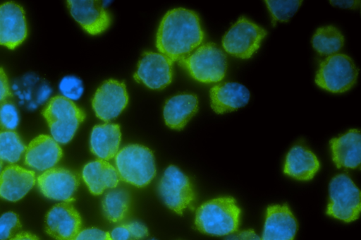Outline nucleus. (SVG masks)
Masks as SVG:
<instances>
[{
  "label": "nucleus",
  "mask_w": 361,
  "mask_h": 240,
  "mask_svg": "<svg viewBox=\"0 0 361 240\" xmlns=\"http://www.w3.org/2000/svg\"><path fill=\"white\" fill-rule=\"evenodd\" d=\"M82 176L89 191L94 195H100L108 188L116 187L119 182L116 169L104 160H97L86 164Z\"/></svg>",
  "instance_id": "obj_22"
},
{
  "label": "nucleus",
  "mask_w": 361,
  "mask_h": 240,
  "mask_svg": "<svg viewBox=\"0 0 361 240\" xmlns=\"http://www.w3.org/2000/svg\"><path fill=\"white\" fill-rule=\"evenodd\" d=\"M51 137L61 144L70 142L85 118L84 112L73 101L57 95L52 97L42 111Z\"/></svg>",
  "instance_id": "obj_4"
},
{
  "label": "nucleus",
  "mask_w": 361,
  "mask_h": 240,
  "mask_svg": "<svg viewBox=\"0 0 361 240\" xmlns=\"http://www.w3.org/2000/svg\"><path fill=\"white\" fill-rule=\"evenodd\" d=\"M20 121L15 104L8 99L0 101V130L14 131Z\"/></svg>",
  "instance_id": "obj_29"
},
{
  "label": "nucleus",
  "mask_w": 361,
  "mask_h": 240,
  "mask_svg": "<svg viewBox=\"0 0 361 240\" xmlns=\"http://www.w3.org/2000/svg\"><path fill=\"white\" fill-rule=\"evenodd\" d=\"M115 163L119 178L136 187L149 184L156 174L152 152L141 145L123 148L116 155Z\"/></svg>",
  "instance_id": "obj_3"
},
{
  "label": "nucleus",
  "mask_w": 361,
  "mask_h": 240,
  "mask_svg": "<svg viewBox=\"0 0 361 240\" xmlns=\"http://www.w3.org/2000/svg\"><path fill=\"white\" fill-rule=\"evenodd\" d=\"M332 158L338 168H359L361 160V136L357 129L330 140Z\"/></svg>",
  "instance_id": "obj_20"
},
{
  "label": "nucleus",
  "mask_w": 361,
  "mask_h": 240,
  "mask_svg": "<svg viewBox=\"0 0 361 240\" xmlns=\"http://www.w3.org/2000/svg\"><path fill=\"white\" fill-rule=\"evenodd\" d=\"M250 97L247 88L235 82L222 83L210 90L211 107L217 114L233 112L245 106Z\"/></svg>",
  "instance_id": "obj_19"
},
{
  "label": "nucleus",
  "mask_w": 361,
  "mask_h": 240,
  "mask_svg": "<svg viewBox=\"0 0 361 240\" xmlns=\"http://www.w3.org/2000/svg\"><path fill=\"white\" fill-rule=\"evenodd\" d=\"M158 191L166 205L178 215H182L195 200L189 178L174 165L169 166L164 171Z\"/></svg>",
  "instance_id": "obj_9"
},
{
  "label": "nucleus",
  "mask_w": 361,
  "mask_h": 240,
  "mask_svg": "<svg viewBox=\"0 0 361 240\" xmlns=\"http://www.w3.org/2000/svg\"><path fill=\"white\" fill-rule=\"evenodd\" d=\"M130 203V197L126 190L110 191L104 195L102 199V205L104 215L110 222H120L127 215Z\"/></svg>",
  "instance_id": "obj_25"
},
{
  "label": "nucleus",
  "mask_w": 361,
  "mask_h": 240,
  "mask_svg": "<svg viewBox=\"0 0 361 240\" xmlns=\"http://www.w3.org/2000/svg\"><path fill=\"white\" fill-rule=\"evenodd\" d=\"M178 62L192 78L204 83L221 81L227 69L224 52L212 42L199 47L192 54Z\"/></svg>",
  "instance_id": "obj_5"
},
{
  "label": "nucleus",
  "mask_w": 361,
  "mask_h": 240,
  "mask_svg": "<svg viewBox=\"0 0 361 240\" xmlns=\"http://www.w3.org/2000/svg\"><path fill=\"white\" fill-rule=\"evenodd\" d=\"M360 208V191L352 179L344 174L334 177L329 184L326 214L350 222L358 218Z\"/></svg>",
  "instance_id": "obj_7"
},
{
  "label": "nucleus",
  "mask_w": 361,
  "mask_h": 240,
  "mask_svg": "<svg viewBox=\"0 0 361 240\" xmlns=\"http://www.w3.org/2000/svg\"><path fill=\"white\" fill-rule=\"evenodd\" d=\"M198 109V100L193 94H179L165 102L163 115L165 124L171 128L181 130Z\"/></svg>",
  "instance_id": "obj_21"
},
{
  "label": "nucleus",
  "mask_w": 361,
  "mask_h": 240,
  "mask_svg": "<svg viewBox=\"0 0 361 240\" xmlns=\"http://www.w3.org/2000/svg\"><path fill=\"white\" fill-rule=\"evenodd\" d=\"M9 240H39L38 237L30 232H20L14 235Z\"/></svg>",
  "instance_id": "obj_38"
},
{
  "label": "nucleus",
  "mask_w": 361,
  "mask_h": 240,
  "mask_svg": "<svg viewBox=\"0 0 361 240\" xmlns=\"http://www.w3.org/2000/svg\"><path fill=\"white\" fill-rule=\"evenodd\" d=\"M37 183L39 189L47 198L70 203L73 200L79 179L75 173L68 169L53 167L38 176Z\"/></svg>",
  "instance_id": "obj_12"
},
{
  "label": "nucleus",
  "mask_w": 361,
  "mask_h": 240,
  "mask_svg": "<svg viewBox=\"0 0 361 240\" xmlns=\"http://www.w3.org/2000/svg\"><path fill=\"white\" fill-rule=\"evenodd\" d=\"M275 25L278 21L288 22L297 12L302 1L298 0H267L264 1Z\"/></svg>",
  "instance_id": "obj_28"
},
{
  "label": "nucleus",
  "mask_w": 361,
  "mask_h": 240,
  "mask_svg": "<svg viewBox=\"0 0 361 240\" xmlns=\"http://www.w3.org/2000/svg\"><path fill=\"white\" fill-rule=\"evenodd\" d=\"M132 240H140L148 236V229L143 224L139 222H131L126 224Z\"/></svg>",
  "instance_id": "obj_33"
},
{
  "label": "nucleus",
  "mask_w": 361,
  "mask_h": 240,
  "mask_svg": "<svg viewBox=\"0 0 361 240\" xmlns=\"http://www.w3.org/2000/svg\"><path fill=\"white\" fill-rule=\"evenodd\" d=\"M358 69L350 56L337 53L320 64L315 82L322 88L338 93L350 90L355 83Z\"/></svg>",
  "instance_id": "obj_6"
},
{
  "label": "nucleus",
  "mask_w": 361,
  "mask_h": 240,
  "mask_svg": "<svg viewBox=\"0 0 361 240\" xmlns=\"http://www.w3.org/2000/svg\"><path fill=\"white\" fill-rule=\"evenodd\" d=\"M27 35L23 8L13 2L0 4V45L13 49L24 42Z\"/></svg>",
  "instance_id": "obj_14"
},
{
  "label": "nucleus",
  "mask_w": 361,
  "mask_h": 240,
  "mask_svg": "<svg viewBox=\"0 0 361 240\" xmlns=\"http://www.w3.org/2000/svg\"><path fill=\"white\" fill-rule=\"evenodd\" d=\"M45 231L56 240H71L81 230L82 219L72 204L54 205L45 217Z\"/></svg>",
  "instance_id": "obj_13"
},
{
  "label": "nucleus",
  "mask_w": 361,
  "mask_h": 240,
  "mask_svg": "<svg viewBox=\"0 0 361 240\" xmlns=\"http://www.w3.org/2000/svg\"><path fill=\"white\" fill-rule=\"evenodd\" d=\"M11 92L7 76L2 68H0V101L8 99Z\"/></svg>",
  "instance_id": "obj_35"
},
{
  "label": "nucleus",
  "mask_w": 361,
  "mask_h": 240,
  "mask_svg": "<svg viewBox=\"0 0 361 240\" xmlns=\"http://www.w3.org/2000/svg\"><path fill=\"white\" fill-rule=\"evenodd\" d=\"M73 18L90 35L104 32L111 23V17L100 1H67Z\"/></svg>",
  "instance_id": "obj_15"
},
{
  "label": "nucleus",
  "mask_w": 361,
  "mask_h": 240,
  "mask_svg": "<svg viewBox=\"0 0 361 240\" xmlns=\"http://www.w3.org/2000/svg\"><path fill=\"white\" fill-rule=\"evenodd\" d=\"M297 229V220L287 205H270L260 240H294Z\"/></svg>",
  "instance_id": "obj_17"
},
{
  "label": "nucleus",
  "mask_w": 361,
  "mask_h": 240,
  "mask_svg": "<svg viewBox=\"0 0 361 240\" xmlns=\"http://www.w3.org/2000/svg\"><path fill=\"white\" fill-rule=\"evenodd\" d=\"M173 63L161 53L145 52L138 62L134 78L150 89H163L172 80Z\"/></svg>",
  "instance_id": "obj_10"
},
{
  "label": "nucleus",
  "mask_w": 361,
  "mask_h": 240,
  "mask_svg": "<svg viewBox=\"0 0 361 240\" xmlns=\"http://www.w3.org/2000/svg\"><path fill=\"white\" fill-rule=\"evenodd\" d=\"M267 31L242 16L231 27L222 39L224 50L240 59H249L259 48Z\"/></svg>",
  "instance_id": "obj_8"
},
{
  "label": "nucleus",
  "mask_w": 361,
  "mask_h": 240,
  "mask_svg": "<svg viewBox=\"0 0 361 240\" xmlns=\"http://www.w3.org/2000/svg\"><path fill=\"white\" fill-rule=\"evenodd\" d=\"M128 96L123 83L116 80L104 82L92 101L96 116L104 121L116 118L126 108Z\"/></svg>",
  "instance_id": "obj_11"
},
{
  "label": "nucleus",
  "mask_w": 361,
  "mask_h": 240,
  "mask_svg": "<svg viewBox=\"0 0 361 240\" xmlns=\"http://www.w3.org/2000/svg\"><path fill=\"white\" fill-rule=\"evenodd\" d=\"M22 225L18 215L11 211L0 216V240L11 239L20 229Z\"/></svg>",
  "instance_id": "obj_30"
},
{
  "label": "nucleus",
  "mask_w": 361,
  "mask_h": 240,
  "mask_svg": "<svg viewBox=\"0 0 361 240\" xmlns=\"http://www.w3.org/2000/svg\"><path fill=\"white\" fill-rule=\"evenodd\" d=\"M313 48L320 54L331 56L337 54L344 44V37L334 26L321 27L312 39Z\"/></svg>",
  "instance_id": "obj_26"
},
{
  "label": "nucleus",
  "mask_w": 361,
  "mask_h": 240,
  "mask_svg": "<svg viewBox=\"0 0 361 240\" xmlns=\"http://www.w3.org/2000/svg\"><path fill=\"white\" fill-rule=\"evenodd\" d=\"M110 236L113 240H132L130 233L126 224L114 228L110 233Z\"/></svg>",
  "instance_id": "obj_36"
},
{
  "label": "nucleus",
  "mask_w": 361,
  "mask_h": 240,
  "mask_svg": "<svg viewBox=\"0 0 361 240\" xmlns=\"http://www.w3.org/2000/svg\"><path fill=\"white\" fill-rule=\"evenodd\" d=\"M319 169L316 155L302 145L293 147L286 155L283 172L301 181L312 179Z\"/></svg>",
  "instance_id": "obj_24"
},
{
  "label": "nucleus",
  "mask_w": 361,
  "mask_h": 240,
  "mask_svg": "<svg viewBox=\"0 0 361 240\" xmlns=\"http://www.w3.org/2000/svg\"><path fill=\"white\" fill-rule=\"evenodd\" d=\"M59 88L62 96L71 101L79 99L83 92L82 81L73 76L63 77Z\"/></svg>",
  "instance_id": "obj_31"
},
{
  "label": "nucleus",
  "mask_w": 361,
  "mask_h": 240,
  "mask_svg": "<svg viewBox=\"0 0 361 240\" xmlns=\"http://www.w3.org/2000/svg\"><path fill=\"white\" fill-rule=\"evenodd\" d=\"M240 209L232 197H219L202 204L196 210L195 225L200 232L227 236L238 230Z\"/></svg>",
  "instance_id": "obj_2"
},
{
  "label": "nucleus",
  "mask_w": 361,
  "mask_h": 240,
  "mask_svg": "<svg viewBox=\"0 0 361 240\" xmlns=\"http://www.w3.org/2000/svg\"><path fill=\"white\" fill-rule=\"evenodd\" d=\"M62 155L59 144L51 136L42 134L32 139L26 147L25 163L32 169L44 172L53 168Z\"/></svg>",
  "instance_id": "obj_16"
},
{
  "label": "nucleus",
  "mask_w": 361,
  "mask_h": 240,
  "mask_svg": "<svg viewBox=\"0 0 361 240\" xmlns=\"http://www.w3.org/2000/svg\"><path fill=\"white\" fill-rule=\"evenodd\" d=\"M224 240H260V238L253 229H245L227 235Z\"/></svg>",
  "instance_id": "obj_34"
},
{
  "label": "nucleus",
  "mask_w": 361,
  "mask_h": 240,
  "mask_svg": "<svg viewBox=\"0 0 361 240\" xmlns=\"http://www.w3.org/2000/svg\"><path fill=\"white\" fill-rule=\"evenodd\" d=\"M152 240H154V239H152Z\"/></svg>",
  "instance_id": "obj_41"
},
{
  "label": "nucleus",
  "mask_w": 361,
  "mask_h": 240,
  "mask_svg": "<svg viewBox=\"0 0 361 240\" xmlns=\"http://www.w3.org/2000/svg\"><path fill=\"white\" fill-rule=\"evenodd\" d=\"M331 4L342 8H355L360 5V1H330Z\"/></svg>",
  "instance_id": "obj_37"
},
{
  "label": "nucleus",
  "mask_w": 361,
  "mask_h": 240,
  "mask_svg": "<svg viewBox=\"0 0 361 240\" xmlns=\"http://www.w3.org/2000/svg\"><path fill=\"white\" fill-rule=\"evenodd\" d=\"M26 146L15 131L0 130V160L10 164L18 162Z\"/></svg>",
  "instance_id": "obj_27"
},
{
  "label": "nucleus",
  "mask_w": 361,
  "mask_h": 240,
  "mask_svg": "<svg viewBox=\"0 0 361 240\" xmlns=\"http://www.w3.org/2000/svg\"><path fill=\"white\" fill-rule=\"evenodd\" d=\"M50 94V89L48 87H43L39 93V100L40 101H43L46 100V98Z\"/></svg>",
  "instance_id": "obj_39"
},
{
  "label": "nucleus",
  "mask_w": 361,
  "mask_h": 240,
  "mask_svg": "<svg viewBox=\"0 0 361 240\" xmlns=\"http://www.w3.org/2000/svg\"><path fill=\"white\" fill-rule=\"evenodd\" d=\"M204 40L197 14L183 8L169 11L163 17L157 33L159 52L173 62L187 57Z\"/></svg>",
  "instance_id": "obj_1"
},
{
  "label": "nucleus",
  "mask_w": 361,
  "mask_h": 240,
  "mask_svg": "<svg viewBox=\"0 0 361 240\" xmlns=\"http://www.w3.org/2000/svg\"><path fill=\"white\" fill-rule=\"evenodd\" d=\"M3 170V162L0 160V174Z\"/></svg>",
  "instance_id": "obj_40"
},
{
  "label": "nucleus",
  "mask_w": 361,
  "mask_h": 240,
  "mask_svg": "<svg viewBox=\"0 0 361 240\" xmlns=\"http://www.w3.org/2000/svg\"><path fill=\"white\" fill-rule=\"evenodd\" d=\"M35 173L18 165L6 167L0 174V198L11 202L22 199L34 186Z\"/></svg>",
  "instance_id": "obj_18"
},
{
  "label": "nucleus",
  "mask_w": 361,
  "mask_h": 240,
  "mask_svg": "<svg viewBox=\"0 0 361 240\" xmlns=\"http://www.w3.org/2000/svg\"><path fill=\"white\" fill-rule=\"evenodd\" d=\"M71 240H113L110 233L98 228L91 227L80 230Z\"/></svg>",
  "instance_id": "obj_32"
},
{
  "label": "nucleus",
  "mask_w": 361,
  "mask_h": 240,
  "mask_svg": "<svg viewBox=\"0 0 361 240\" xmlns=\"http://www.w3.org/2000/svg\"><path fill=\"white\" fill-rule=\"evenodd\" d=\"M121 133L116 124H104L95 126L90 135L91 152L100 160H109L118 152Z\"/></svg>",
  "instance_id": "obj_23"
}]
</instances>
